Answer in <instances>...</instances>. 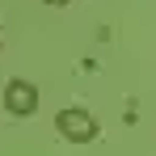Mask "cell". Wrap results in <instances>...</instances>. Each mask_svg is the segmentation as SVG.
<instances>
[{"label":"cell","mask_w":156,"mask_h":156,"mask_svg":"<svg viewBox=\"0 0 156 156\" xmlns=\"http://www.w3.org/2000/svg\"><path fill=\"white\" fill-rule=\"evenodd\" d=\"M42 4H72V0H42Z\"/></svg>","instance_id":"cell-3"},{"label":"cell","mask_w":156,"mask_h":156,"mask_svg":"<svg viewBox=\"0 0 156 156\" xmlns=\"http://www.w3.org/2000/svg\"><path fill=\"white\" fill-rule=\"evenodd\" d=\"M4 110H9L13 118H30V114L38 110V89H34L30 80L13 76L9 84H4Z\"/></svg>","instance_id":"cell-2"},{"label":"cell","mask_w":156,"mask_h":156,"mask_svg":"<svg viewBox=\"0 0 156 156\" xmlns=\"http://www.w3.org/2000/svg\"><path fill=\"white\" fill-rule=\"evenodd\" d=\"M55 127H59V135L63 139H72V144H93L97 139V118L89 114V110H80V105H72V110H59L55 114Z\"/></svg>","instance_id":"cell-1"}]
</instances>
